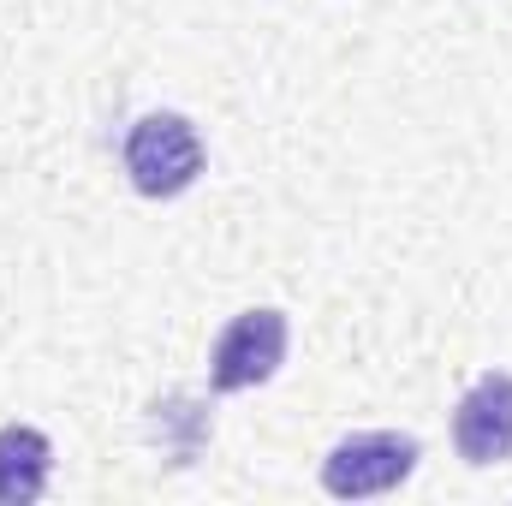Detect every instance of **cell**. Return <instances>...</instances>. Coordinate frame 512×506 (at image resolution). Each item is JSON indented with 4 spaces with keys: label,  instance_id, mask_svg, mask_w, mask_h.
<instances>
[{
    "label": "cell",
    "instance_id": "7a4b0ae2",
    "mask_svg": "<svg viewBox=\"0 0 512 506\" xmlns=\"http://www.w3.org/2000/svg\"><path fill=\"white\" fill-rule=\"evenodd\" d=\"M423 447L417 435H399V429H364V435H346L328 459H322V489L334 501H370V495H393L399 483H411Z\"/></svg>",
    "mask_w": 512,
    "mask_h": 506
},
{
    "label": "cell",
    "instance_id": "6da1fadb",
    "mask_svg": "<svg viewBox=\"0 0 512 506\" xmlns=\"http://www.w3.org/2000/svg\"><path fill=\"white\" fill-rule=\"evenodd\" d=\"M126 179L137 197L149 203H167V197H185L197 179H203V137L185 114H143L137 126L126 131Z\"/></svg>",
    "mask_w": 512,
    "mask_h": 506
},
{
    "label": "cell",
    "instance_id": "5b68a950",
    "mask_svg": "<svg viewBox=\"0 0 512 506\" xmlns=\"http://www.w3.org/2000/svg\"><path fill=\"white\" fill-rule=\"evenodd\" d=\"M48 471H54V447L42 429L30 423H6L0 429V506H30L48 495Z\"/></svg>",
    "mask_w": 512,
    "mask_h": 506
},
{
    "label": "cell",
    "instance_id": "277c9868",
    "mask_svg": "<svg viewBox=\"0 0 512 506\" xmlns=\"http://www.w3.org/2000/svg\"><path fill=\"white\" fill-rule=\"evenodd\" d=\"M453 447L465 465H507L512 459V376L489 370L465 387V399L453 405Z\"/></svg>",
    "mask_w": 512,
    "mask_h": 506
},
{
    "label": "cell",
    "instance_id": "3957f363",
    "mask_svg": "<svg viewBox=\"0 0 512 506\" xmlns=\"http://www.w3.org/2000/svg\"><path fill=\"white\" fill-rule=\"evenodd\" d=\"M286 340H292V328H286V316H280L274 304L239 310V316L221 328L215 352H209V387H215V393L262 387V381L286 364Z\"/></svg>",
    "mask_w": 512,
    "mask_h": 506
}]
</instances>
